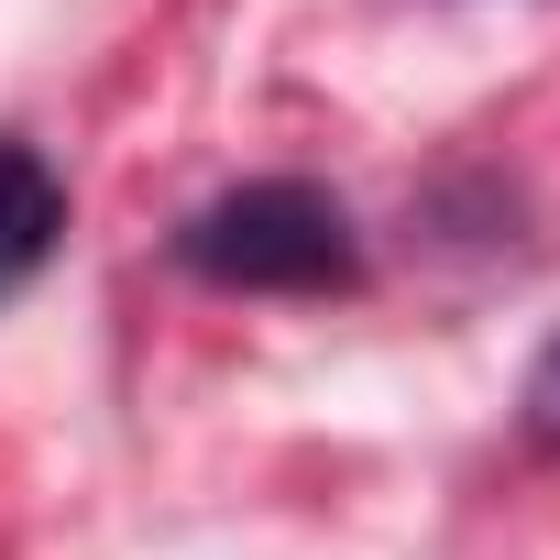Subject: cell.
<instances>
[{
	"label": "cell",
	"instance_id": "6da1fadb",
	"mask_svg": "<svg viewBox=\"0 0 560 560\" xmlns=\"http://www.w3.org/2000/svg\"><path fill=\"white\" fill-rule=\"evenodd\" d=\"M176 264L231 298H330V287H363V231L308 176H253V187H220L209 209H187Z\"/></svg>",
	"mask_w": 560,
	"mask_h": 560
},
{
	"label": "cell",
	"instance_id": "7a4b0ae2",
	"mask_svg": "<svg viewBox=\"0 0 560 560\" xmlns=\"http://www.w3.org/2000/svg\"><path fill=\"white\" fill-rule=\"evenodd\" d=\"M56 242H67V187H56V165H45L34 143L0 132V298H23L34 275L56 264Z\"/></svg>",
	"mask_w": 560,
	"mask_h": 560
},
{
	"label": "cell",
	"instance_id": "3957f363",
	"mask_svg": "<svg viewBox=\"0 0 560 560\" xmlns=\"http://www.w3.org/2000/svg\"><path fill=\"white\" fill-rule=\"evenodd\" d=\"M516 429H527V451H560V330H549V352L527 363V396H516Z\"/></svg>",
	"mask_w": 560,
	"mask_h": 560
}]
</instances>
